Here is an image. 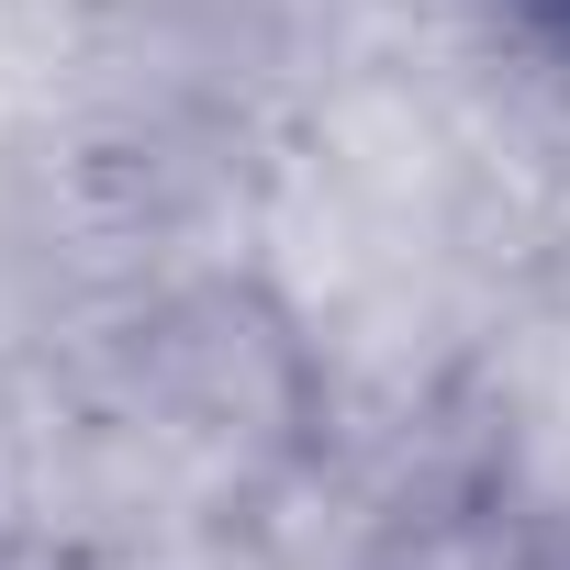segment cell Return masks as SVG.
<instances>
[{
  "label": "cell",
  "mask_w": 570,
  "mask_h": 570,
  "mask_svg": "<svg viewBox=\"0 0 570 570\" xmlns=\"http://www.w3.org/2000/svg\"><path fill=\"white\" fill-rule=\"evenodd\" d=\"M358 570H525L492 525H414V537H392L381 559H358Z\"/></svg>",
  "instance_id": "1"
},
{
  "label": "cell",
  "mask_w": 570,
  "mask_h": 570,
  "mask_svg": "<svg viewBox=\"0 0 570 570\" xmlns=\"http://www.w3.org/2000/svg\"><path fill=\"white\" fill-rule=\"evenodd\" d=\"M514 12H525L537 35H559V46H570V0H514Z\"/></svg>",
  "instance_id": "2"
}]
</instances>
